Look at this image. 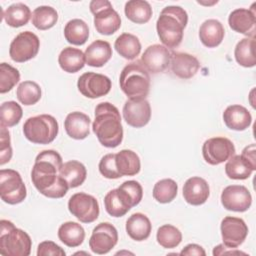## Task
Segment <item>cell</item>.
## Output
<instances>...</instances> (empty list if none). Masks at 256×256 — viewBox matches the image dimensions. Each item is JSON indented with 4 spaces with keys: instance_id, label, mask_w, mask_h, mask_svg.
<instances>
[{
    "instance_id": "6da1fadb",
    "label": "cell",
    "mask_w": 256,
    "mask_h": 256,
    "mask_svg": "<svg viewBox=\"0 0 256 256\" xmlns=\"http://www.w3.org/2000/svg\"><path fill=\"white\" fill-rule=\"evenodd\" d=\"M62 165V157L55 150H43L36 156L31 180L42 195L54 199L66 195L69 186L59 175Z\"/></svg>"
},
{
    "instance_id": "7a4b0ae2",
    "label": "cell",
    "mask_w": 256,
    "mask_h": 256,
    "mask_svg": "<svg viewBox=\"0 0 256 256\" xmlns=\"http://www.w3.org/2000/svg\"><path fill=\"white\" fill-rule=\"evenodd\" d=\"M93 132L98 141L107 148H115L123 140V127L120 112L109 102H101L95 108Z\"/></svg>"
},
{
    "instance_id": "3957f363",
    "label": "cell",
    "mask_w": 256,
    "mask_h": 256,
    "mask_svg": "<svg viewBox=\"0 0 256 256\" xmlns=\"http://www.w3.org/2000/svg\"><path fill=\"white\" fill-rule=\"evenodd\" d=\"M187 23L188 14L182 7L171 5L163 8L156 22L157 34L162 44L168 49L178 47Z\"/></svg>"
},
{
    "instance_id": "277c9868",
    "label": "cell",
    "mask_w": 256,
    "mask_h": 256,
    "mask_svg": "<svg viewBox=\"0 0 256 256\" xmlns=\"http://www.w3.org/2000/svg\"><path fill=\"white\" fill-rule=\"evenodd\" d=\"M120 88L128 99H145L150 90L149 72L140 60L127 64L119 77Z\"/></svg>"
},
{
    "instance_id": "5b68a950",
    "label": "cell",
    "mask_w": 256,
    "mask_h": 256,
    "mask_svg": "<svg viewBox=\"0 0 256 256\" xmlns=\"http://www.w3.org/2000/svg\"><path fill=\"white\" fill-rule=\"evenodd\" d=\"M30 236L8 220L0 221V253L5 256H28L31 252Z\"/></svg>"
},
{
    "instance_id": "8992f818",
    "label": "cell",
    "mask_w": 256,
    "mask_h": 256,
    "mask_svg": "<svg viewBox=\"0 0 256 256\" xmlns=\"http://www.w3.org/2000/svg\"><path fill=\"white\" fill-rule=\"evenodd\" d=\"M59 131L57 120L48 114L28 118L23 125V133L27 140L34 144L46 145L54 141Z\"/></svg>"
},
{
    "instance_id": "52a82bcc",
    "label": "cell",
    "mask_w": 256,
    "mask_h": 256,
    "mask_svg": "<svg viewBox=\"0 0 256 256\" xmlns=\"http://www.w3.org/2000/svg\"><path fill=\"white\" fill-rule=\"evenodd\" d=\"M90 11L94 15V26L102 35H112L121 26V18L107 0H92Z\"/></svg>"
},
{
    "instance_id": "ba28073f",
    "label": "cell",
    "mask_w": 256,
    "mask_h": 256,
    "mask_svg": "<svg viewBox=\"0 0 256 256\" xmlns=\"http://www.w3.org/2000/svg\"><path fill=\"white\" fill-rule=\"evenodd\" d=\"M27 196L26 186L19 172L13 169L0 170V197L10 205L23 202Z\"/></svg>"
},
{
    "instance_id": "9c48e42d",
    "label": "cell",
    "mask_w": 256,
    "mask_h": 256,
    "mask_svg": "<svg viewBox=\"0 0 256 256\" xmlns=\"http://www.w3.org/2000/svg\"><path fill=\"white\" fill-rule=\"evenodd\" d=\"M69 212L82 223H92L99 216L97 199L84 192L73 194L68 201Z\"/></svg>"
},
{
    "instance_id": "30bf717a",
    "label": "cell",
    "mask_w": 256,
    "mask_h": 256,
    "mask_svg": "<svg viewBox=\"0 0 256 256\" xmlns=\"http://www.w3.org/2000/svg\"><path fill=\"white\" fill-rule=\"evenodd\" d=\"M40 40L31 31L19 33L11 42L9 55L11 59L18 63H23L34 58L39 51Z\"/></svg>"
},
{
    "instance_id": "8fae6325",
    "label": "cell",
    "mask_w": 256,
    "mask_h": 256,
    "mask_svg": "<svg viewBox=\"0 0 256 256\" xmlns=\"http://www.w3.org/2000/svg\"><path fill=\"white\" fill-rule=\"evenodd\" d=\"M202 155L208 164L219 165L235 155V146L226 137L209 138L202 146Z\"/></svg>"
},
{
    "instance_id": "7c38bea8",
    "label": "cell",
    "mask_w": 256,
    "mask_h": 256,
    "mask_svg": "<svg viewBox=\"0 0 256 256\" xmlns=\"http://www.w3.org/2000/svg\"><path fill=\"white\" fill-rule=\"evenodd\" d=\"M111 86L112 84L109 77L95 72L82 74L77 82L79 92L83 96L91 99L107 95L111 90Z\"/></svg>"
},
{
    "instance_id": "4fadbf2b",
    "label": "cell",
    "mask_w": 256,
    "mask_h": 256,
    "mask_svg": "<svg viewBox=\"0 0 256 256\" xmlns=\"http://www.w3.org/2000/svg\"><path fill=\"white\" fill-rule=\"evenodd\" d=\"M117 242V229L109 222H102L93 229L89 239V247L92 252L102 255L110 252Z\"/></svg>"
},
{
    "instance_id": "5bb4252c",
    "label": "cell",
    "mask_w": 256,
    "mask_h": 256,
    "mask_svg": "<svg viewBox=\"0 0 256 256\" xmlns=\"http://www.w3.org/2000/svg\"><path fill=\"white\" fill-rule=\"evenodd\" d=\"M171 57L172 52L167 47L160 44H153L145 49L140 61L148 72L158 74L168 68Z\"/></svg>"
},
{
    "instance_id": "9a60e30c",
    "label": "cell",
    "mask_w": 256,
    "mask_h": 256,
    "mask_svg": "<svg viewBox=\"0 0 256 256\" xmlns=\"http://www.w3.org/2000/svg\"><path fill=\"white\" fill-rule=\"evenodd\" d=\"M223 244L229 248L236 249L248 235V227L245 221L238 217L227 216L220 225Z\"/></svg>"
},
{
    "instance_id": "2e32d148",
    "label": "cell",
    "mask_w": 256,
    "mask_h": 256,
    "mask_svg": "<svg viewBox=\"0 0 256 256\" xmlns=\"http://www.w3.org/2000/svg\"><path fill=\"white\" fill-rule=\"evenodd\" d=\"M221 203L229 211L245 212L252 204V196L243 185H229L222 191Z\"/></svg>"
},
{
    "instance_id": "e0dca14e",
    "label": "cell",
    "mask_w": 256,
    "mask_h": 256,
    "mask_svg": "<svg viewBox=\"0 0 256 256\" xmlns=\"http://www.w3.org/2000/svg\"><path fill=\"white\" fill-rule=\"evenodd\" d=\"M122 112L126 123L134 128L144 127L151 118V107L146 99H128Z\"/></svg>"
},
{
    "instance_id": "ac0fdd59",
    "label": "cell",
    "mask_w": 256,
    "mask_h": 256,
    "mask_svg": "<svg viewBox=\"0 0 256 256\" xmlns=\"http://www.w3.org/2000/svg\"><path fill=\"white\" fill-rule=\"evenodd\" d=\"M253 3L250 9L238 8L233 10L228 17V24L232 30L248 37H254L256 30V13Z\"/></svg>"
},
{
    "instance_id": "d6986e66",
    "label": "cell",
    "mask_w": 256,
    "mask_h": 256,
    "mask_svg": "<svg viewBox=\"0 0 256 256\" xmlns=\"http://www.w3.org/2000/svg\"><path fill=\"white\" fill-rule=\"evenodd\" d=\"M210 195L207 181L201 177H191L186 180L183 186L184 200L193 206L204 204Z\"/></svg>"
},
{
    "instance_id": "ffe728a7",
    "label": "cell",
    "mask_w": 256,
    "mask_h": 256,
    "mask_svg": "<svg viewBox=\"0 0 256 256\" xmlns=\"http://www.w3.org/2000/svg\"><path fill=\"white\" fill-rule=\"evenodd\" d=\"M170 67L175 76L181 79H190L198 72L200 63L198 59L191 54L172 52Z\"/></svg>"
},
{
    "instance_id": "44dd1931",
    "label": "cell",
    "mask_w": 256,
    "mask_h": 256,
    "mask_svg": "<svg viewBox=\"0 0 256 256\" xmlns=\"http://www.w3.org/2000/svg\"><path fill=\"white\" fill-rule=\"evenodd\" d=\"M91 119L88 115L74 111L69 113L64 121V128L67 135L76 140L85 139L90 134Z\"/></svg>"
},
{
    "instance_id": "7402d4cb",
    "label": "cell",
    "mask_w": 256,
    "mask_h": 256,
    "mask_svg": "<svg viewBox=\"0 0 256 256\" xmlns=\"http://www.w3.org/2000/svg\"><path fill=\"white\" fill-rule=\"evenodd\" d=\"M225 125L235 131L246 130L252 123V116L244 106L234 104L228 106L223 112Z\"/></svg>"
},
{
    "instance_id": "603a6c76",
    "label": "cell",
    "mask_w": 256,
    "mask_h": 256,
    "mask_svg": "<svg viewBox=\"0 0 256 256\" xmlns=\"http://www.w3.org/2000/svg\"><path fill=\"white\" fill-rule=\"evenodd\" d=\"M104 206L112 217H122L133 207L128 196L119 188L112 189L105 195Z\"/></svg>"
},
{
    "instance_id": "cb8c5ba5",
    "label": "cell",
    "mask_w": 256,
    "mask_h": 256,
    "mask_svg": "<svg viewBox=\"0 0 256 256\" xmlns=\"http://www.w3.org/2000/svg\"><path fill=\"white\" fill-rule=\"evenodd\" d=\"M84 55L87 65L102 67L112 57V48L105 40H95L86 48Z\"/></svg>"
},
{
    "instance_id": "d4e9b609",
    "label": "cell",
    "mask_w": 256,
    "mask_h": 256,
    "mask_svg": "<svg viewBox=\"0 0 256 256\" xmlns=\"http://www.w3.org/2000/svg\"><path fill=\"white\" fill-rule=\"evenodd\" d=\"M225 35L222 23L216 19L204 21L199 28V38L202 44L208 48H214L221 44Z\"/></svg>"
},
{
    "instance_id": "484cf974",
    "label": "cell",
    "mask_w": 256,
    "mask_h": 256,
    "mask_svg": "<svg viewBox=\"0 0 256 256\" xmlns=\"http://www.w3.org/2000/svg\"><path fill=\"white\" fill-rule=\"evenodd\" d=\"M152 224L143 213H134L126 221V232L135 241L146 240L150 236Z\"/></svg>"
},
{
    "instance_id": "4316f807",
    "label": "cell",
    "mask_w": 256,
    "mask_h": 256,
    "mask_svg": "<svg viewBox=\"0 0 256 256\" xmlns=\"http://www.w3.org/2000/svg\"><path fill=\"white\" fill-rule=\"evenodd\" d=\"M58 63L61 69L65 72L76 73L84 67L86 63L85 55L81 49L66 47L60 52Z\"/></svg>"
},
{
    "instance_id": "83f0119b",
    "label": "cell",
    "mask_w": 256,
    "mask_h": 256,
    "mask_svg": "<svg viewBox=\"0 0 256 256\" xmlns=\"http://www.w3.org/2000/svg\"><path fill=\"white\" fill-rule=\"evenodd\" d=\"M254 170H256V167L242 155H233L225 164L226 175L234 180L247 179L251 176Z\"/></svg>"
},
{
    "instance_id": "f1b7e54d",
    "label": "cell",
    "mask_w": 256,
    "mask_h": 256,
    "mask_svg": "<svg viewBox=\"0 0 256 256\" xmlns=\"http://www.w3.org/2000/svg\"><path fill=\"white\" fill-rule=\"evenodd\" d=\"M59 175L67 182L69 188H76L82 185L86 180L87 170L81 162L70 160L63 163Z\"/></svg>"
},
{
    "instance_id": "f546056e",
    "label": "cell",
    "mask_w": 256,
    "mask_h": 256,
    "mask_svg": "<svg viewBox=\"0 0 256 256\" xmlns=\"http://www.w3.org/2000/svg\"><path fill=\"white\" fill-rule=\"evenodd\" d=\"M115 164L121 176H134L140 172L139 156L132 150L123 149L116 153Z\"/></svg>"
},
{
    "instance_id": "4dcf8cb0",
    "label": "cell",
    "mask_w": 256,
    "mask_h": 256,
    "mask_svg": "<svg viewBox=\"0 0 256 256\" xmlns=\"http://www.w3.org/2000/svg\"><path fill=\"white\" fill-rule=\"evenodd\" d=\"M58 238L68 247H78L85 239V231L79 223L68 221L60 225L58 229Z\"/></svg>"
},
{
    "instance_id": "1f68e13d",
    "label": "cell",
    "mask_w": 256,
    "mask_h": 256,
    "mask_svg": "<svg viewBox=\"0 0 256 256\" xmlns=\"http://www.w3.org/2000/svg\"><path fill=\"white\" fill-rule=\"evenodd\" d=\"M114 48L123 58L133 60L140 54L141 43L135 35L130 33H122L115 40Z\"/></svg>"
},
{
    "instance_id": "d6a6232c",
    "label": "cell",
    "mask_w": 256,
    "mask_h": 256,
    "mask_svg": "<svg viewBox=\"0 0 256 256\" xmlns=\"http://www.w3.org/2000/svg\"><path fill=\"white\" fill-rule=\"evenodd\" d=\"M124 12L126 17L136 23H147L152 17L151 5L145 0H130L126 2Z\"/></svg>"
},
{
    "instance_id": "836d02e7",
    "label": "cell",
    "mask_w": 256,
    "mask_h": 256,
    "mask_svg": "<svg viewBox=\"0 0 256 256\" xmlns=\"http://www.w3.org/2000/svg\"><path fill=\"white\" fill-rule=\"evenodd\" d=\"M32 17L30 8L24 3H14L3 12V19L10 27L18 28L26 25Z\"/></svg>"
},
{
    "instance_id": "e575fe53",
    "label": "cell",
    "mask_w": 256,
    "mask_h": 256,
    "mask_svg": "<svg viewBox=\"0 0 256 256\" xmlns=\"http://www.w3.org/2000/svg\"><path fill=\"white\" fill-rule=\"evenodd\" d=\"M64 36L68 43L72 45H83L89 37V28L82 19H72L64 27Z\"/></svg>"
},
{
    "instance_id": "d590c367",
    "label": "cell",
    "mask_w": 256,
    "mask_h": 256,
    "mask_svg": "<svg viewBox=\"0 0 256 256\" xmlns=\"http://www.w3.org/2000/svg\"><path fill=\"white\" fill-rule=\"evenodd\" d=\"M254 37H246L241 39L234 50V56L237 63L243 67L250 68L256 65V57L254 54Z\"/></svg>"
},
{
    "instance_id": "8d00e7d4",
    "label": "cell",
    "mask_w": 256,
    "mask_h": 256,
    "mask_svg": "<svg viewBox=\"0 0 256 256\" xmlns=\"http://www.w3.org/2000/svg\"><path fill=\"white\" fill-rule=\"evenodd\" d=\"M32 24L38 30H48L58 21V13L51 6H39L32 12Z\"/></svg>"
},
{
    "instance_id": "74e56055",
    "label": "cell",
    "mask_w": 256,
    "mask_h": 256,
    "mask_svg": "<svg viewBox=\"0 0 256 256\" xmlns=\"http://www.w3.org/2000/svg\"><path fill=\"white\" fill-rule=\"evenodd\" d=\"M178 192V185L173 179H162L155 183L153 187L154 199L162 204L170 203L175 199Z\"/></svg>"
},
{
    "instance_id": "f35d334b",
    "label": "cell",
    "mask_w": 256,
    "mask_h": 256,
    "mask_svg": "<svg viewBox=\"0 0 256 256\" xmlns=\"http://www.w3.org/2000/svg\"><path fill=\"white\" fill-rule=\"evenodd\" d=\"M41 94L40 86L34 81H23L16 90L17 99L25 106L36 104L41 99Z\"/></svg>"
},
{
    "instance_id": "ab89813d",
    "label": "cell",
    "mask_w": 256,
    "mask_h": 256,
    "mask_svg": "<svg viewBox=\"0 0 256 256\" xmlns=\"http://www.w3.org/2000/svg\"><path fill=\"white\" fill-rule=\"evenodd\" d=\"M156 239L163 248L173 249L181 243L182 233L175 226L171 224H164L158 228Z\"/></svg>"
},
{
    "instance_id": "60d3db41",
    "label": "cell",
    "mask_w": 256,
    "mask_h": 256,
    "mask_svg": "<svg viewBox=\"0 0 256 256\" xmlns=\"http://www.w3.org/2000/svg\"><path fill=\"white\" fill-rule=\"evenodd\" d=\"M23 115L21 106L15 101H6L1 104L0 124L4 127H13L17 125Z\"/></svg>"
},
{
    "instance_id": "b9f144b4",
    "label": "cell",
    "mask_w": 256,
    "mask_h": 256,
    "mask_svg": "<svg viewBox=\"0 0 256 256\" xmlns=\"http://www.w3.org/2000/svg\"><path fill=\"white\" fill-rule=\"evenodd\" d=\"M20 80L19 71L8 63L0 64V93L9 92Z\"/></svg>"
},
{
    "instance_id": "7bdbcfd3",
    "label": "cell",
    "mask_w": 256,
    "mask_h": 256,
    "mask_svg": "<svg viewBox=\"0 0 256 256\" xmlns=\"http://www.w3.org/2000/svg\"><path fill=\"white\" fill-rule=\"evenodd\" d=\"M115 155L116 154L114 153L106 154L101 158L99 162V172L107 179H118L122 177L116 168Z\"/></svg>"
},
{
    "instance_id": "ee69618b",
    "label": "cell",
    "mask_w": 256,
    "mask_h": 256,
    "mask_svg": "<svg viewBox=\"0 0 256 256\" xmlns=\"http://www.w3.org/2000/svg\"><path fill=\"white\" fill-rule=\"evenodd\" d=\"M118 188L128 196L133 207L138 205L142 200L143 189L139 182L135 180H128L123 182Z\"/></svg>"
},
{
    "instance_id": "f6af8a7d",
    "label": "cell",
    "mask_w": 256,
    "mask_h": 256,
    "mask_svg": "<svg viewBox=\"0 0 256 256\" xmlns=\"http://www.w3.org/2000/svg\"><path fill=\"white\" fill-rule=\"evenodd\" d=\"M12 157V147L10 144V134L6 127L1 126L0 131V165L9 162Z\"/></svg>"
},
{
    "instance_id": "bcb514c9",
    "label": "cell",
    "mask_w": 256,
    "mask_h": 256,
    "mask_svg": "<svg viewBox=\"0 0 256 256\" xmlns=\"http://www.w3.org/2000/svg\"><path fill=\"white\" fill-rule=\"evenodd\" d=\"M65 256V251L53 241H43L38 245L37 256Z\"/></svg>"
},
{
    "instance_id": "7dc6e473",
    "label": "cell",
    "mask_w": 256,
    "mask_h": 256,
    "mask_svg": "<svg viewBox=\"0 0 256 256\" xmlns=\"http://www.w3.org/2000/svg\"><path fill=\"white\" fill-rule=\"evenodd\" d=\"M180 255H184V256H191V255H197V256H205L206 252L203 249L202 246L198 245V244H188L187 246H185L181 252L179 253Z\"/></svg>"
},
{
    "instance_id": "c3c4849f",
    "label": "cell",
    "mask_w": 256,
    "mask_h": 256,
    "mask_svg": "<svg viewBox=\"0 0 256 256\" xmlns=\"http://www.w3.org/2000/svg\"><path fill=\"white\" fill-rule=\"evenodd\" d=\"M241 155L243 157H245L253 166L256 167V147H255L254 143L246 146L243 149Z\"/></svg>"
},
{
    "instance_id": "681fc988",
    "label": "cell",
    "mask_w": 256,
    "mask_h": 256,
    "mask_svg": "<svg viewBox=\"0 0 256 256\" xmlns=\"http://www.w3.org/2000/svg\"><path fill=\"white\" fill-rule=\"evenodd\" d=\"M227 246H225L224 244H219L217 246L214 247L213 249V255H223V254H228V255H235V254H246L242 251L239 250H234V248H229V250H226Z\"/></svg>"
}]
</instances>
